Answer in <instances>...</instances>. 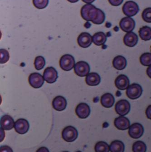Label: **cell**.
Instances as JSON below:
<instances>
[{
  "label": "cell",
  "instance_id": "cell-21",
  "mask_svg": "<svg viewBox=\"0 0 151 152\" xmlns=\"http://www.w3.org/2000/svg\"><path fill=\"white\" fill-rule=\"evenodd\" d=\"M85 82L86 84L89 86H97L100 83V77L96 72H91L86 76Z\"/></svg>",
  "mask_w": 151,
  "mask_h": 152
},
{
  "label": "cell",
  "instance_id": "cell-28",
  "mask_svg": "<svg viewBox=\"0 0 151 152\" xmlns=\"http://www.w3.org/2000/svg\"><path fill=\"white\" fill-rule=\"evenodd\" d=\"M140 61L144 66H151V53H149L142 54L140 58Z\"/></svg>",
  "mask_w": 151,
  "mask_h": 152
},
{
  "label": "cell",
  "instance_id": "cell-32",
  "mask_svg": "<svg viewBox=\"0 0 151 152\" xmlns=\"http://www.w3.org/2000/svg\"><path fill=\"white\" fill-rule=\"evenodd\" d=\"M142 19L145 22L147 23H151V8H146L142 12Z\"/></svg>",
  "mask_w": 151,
  "mask_h": 152
},
{
  "label": "cell",
  "instance_id": "cell-18",
  "mask_svg": "<svg viewBox=\"0 0 151 152\" xmlns=\"http://www.w3.org/2000/svg\"><path fill=\"white\" fill-rule=\"evenodd\" d=\"M138 36L134 32L127 33L123 37V42L126 46L130 48L134 47L138 42Z\"/></svg>",
  "mask_w": 151,
  "mask_h": 152
},
{
  "label": "cell",
  "instance_id": "cell-39",
  "mask_svg": "<svg viewBox=\"0 0 151 152\" xmlns=\"http://www.w3.org/2000/svg\"><path fill=\"white\" fill-rule=\"evenodd\" d=\"M69 2H71V3H74L76 2H78L79 0H67Z\"/></svg>",
  "mask_w": 151,
  "mask_h": 152
},
{
  "label": "cell",
  "instance_id": "cell-15",
  "mask_svg": "<svg viewBox=\"0 0 151 152\" xmlns=\"http://www.w3.org/2000/svg\"><path fill=\"white\" fill-rule=\"evenodd\" d=\"M130 81L126 75L121 74L117 77L115 80V85L118 89L125 90L129 86Z\"/></svg>",
  "mask_w": 151,
  "mask_h": 152
},
{
  "label": "cell",
  "instance_id": "cell-38",
  "mask_svg": "<svg viewBox=\"0 0 151 152\" xmlns=\"http://www.w3.org/2000/svg\"><path fill=\"white\" fill-rule=\"evenodd\" d=\"M82 1H83L85 2V3H87V4H91V3L94 2L95 0H82Z\"/></svg>",
  "mask_w": 151,
  "mask_h": 152
},
{
  "label": "cell",
  "instance_id": "cell-36",
  "mask_svg": "<svg viewBox=\"0 0 151 152\" xmlns=\"http://www.w3.org/2000/svg\"><path fill=\"white\" fill-rule=\"evenodd\" d=\"M36 152H49V151L47 148L42 147L39 148Z\"/></svg>",
  "mask_w": 151,
  "mask_h": 152
},
{
  "label": "cell",
  "instance_id": "cell-20",
  "mask_svg": "<svg viewBox=\"0 0 151 152\" xmlns=\"http://www.w3.org/2000/svg\"><path fill=\"white\" fill-rule=\"evenodd\" d=\"M100 102L103 107L106 108H110L114 104L115 99L112 94L106 93L102 96Z\"/></svg>",
  "mask_w": 151,
  "mask_h": 152
},
{
  "label": "cell",
  "instance_id": "cell-37",
  "mask_svg": "<svg viewBox=\"0 0 151 152\" xmlns=\"http://www.w3.org/2000/svg\"><path fill=\"white\" fill-rule=\"evenodd\" d=\"M147 74L148 76V77L151 79V66H149L147 68L146 71Z\"/></svg>",
  "mask_w": 151,
  "mask_h": 152
},
{
  "label": "cell",
  "instance_id": "cell-41",
  "mask_svg": "<svg viewBox=\"0 0 151 152\" xmlns=\"http://www.w3.org/2000/svg\"><path fill=\"white\" fill-rule=\"evenodd\" d=\"M68 152V151H64V152Z\"/></svg>",
  "mask_w": 151,
  "mask_h": 152
},
{
  "label": "cell",
  "instance_id": "cell-1",
  "mask_svg": "<svg viewBox=\"0 0 151 152\" xmlns=\"http://www.w3.org/2000/svg\"><path fill=\"white\" fill-rule=\"evenodd\" d=\"M81 16L86 21L97 25L103 23L105 19V13L92 4H86L82 7Z\"/></svg>",
  "mask_w": 151,
  "mask_h": 152
},
{
  "label": "cell",
  "instance_id": "cell-9",
  "mask_svg": "<svg viewBox=\"0 0 151 152\" xmlns=\"http://www.w3.org/2000/svg\"><path fill=\"white\" fill-rule=\"evenodd\" d=\"M144 133V128L141 124L134 123L129 128L128 134L132 138L138 139L141 137Z\"/></svg>",
  "mask_w": 151,
  "mask_h": 152
},
{
  "label": "cell",
  "instance_id": "cell-33",
  "mask_svg": "<svg viewBox=\"0 0 151 152\" xmlns=\"http://www.w3.org/2000/svg\"><path fill=\"white\" fill-rule=\"evenodd\" d=\"M123 1V0H109V2L111 5L115 7L121 5Z\"/></svg>",
  "mask_w": 151,
  "mask_h": 152
},
{
  "label": "cell",
  "instance_id": "cell-5",
  "mask_svg": "<svg viewBox=\"0 0 151 152\" xmlns=\"http://www.w3.org/2000/svg\"><path fill=\"white\" fill-rule=\"evenodd\" d=\"M123 13L128 17H133L136 15L139 11V6L133 1H127L123 7Z\"/></svg>",
  "mask_w": 151,
  "mask_h": 152
},
{
  "label": "cell",
  "instance_id": "cell-40",
  "mask_svg": "<svg viewBox=\"0 0 151 152\" xmlns=\"http://www.w3.org/2000/svg\"><path fill=\"white\" fill-rule=\"evenodd\" d=\"M81 152V151H77V152Z\"/></svg>",
  "mask_w": 151,
  "mask_h": 152
},
{
  "label": "cell",
  "instance_id": "cell-23",
  "mask_svg": "<svg viewBox=\"0 0 151 152\" xmlns=\"http://www.w3.org/2000/svg\"><path fill=\"white\" fill-rule=\"evenodd\" d=\"M93 43L96 46L104 45L107 40V36L103 32H98L93 35L92 37Z\"/></svg>",
  "mask_w": 151,
  "mask_h": 152
},
{
  "label": "cell",
  "instance_id": "cell-14",
  "mask_svg": "<svg viewBox=\"0 0 151 152\" xmlns=\"http://www.w3.org/2000/svg\"><path fill=\"white\" fill-rule=\"evenodd\" d=\"M92 37L88 32H82L77 38L78 45L83 48H88L92 44Z\"/></svg>",
  "mask_w": 151,
  "mask_h": 152
},
{
  "label": "cell",
  "instance_id": "cell-6",
  "mask_svg": "<svg viewBox=\"0 0 151 152\" xmlns=\"http://www.w3.org/2000/svg\"><path fill=\"white\" fill-rule=\"evenodd\" d=\"M130 104L128 101L122 99L118 102L115 106L116 112L121 116L127 115L130 112Z\"/></svg>",
  "mask_w": 151,
  "mask_h": 152
},
{
  "label": "cell",
  "instance_id": "cell-11",
  "mask_svg": "<svg viewBox=\"0 0 151 152\" xmlns=\"http://www.w3.org/2000/svg\"><path fill=\"white\" fill-rule=\"evenodd\" d=\"M44 80L48 83H55L58 77L57 71L54 67L50 66L46 68L43 73Z\"/></svg>",
  "mask_w": 151,
  "mask_h": 152
},
{
  "label": "cell",
  "instance_id": "cell-27",
  "mask_svg": "<svg viewBox=\"0 0 151 152\" xmlns=\"http://www.w3.org/2000/svg\"><path fill=\"white\" fill-rule=\"evenodd\" d=\"M132 150L133 152H146L147 146L143 142L138 141L133 144Z\"/></svg>",
  "mask_w": 151,
  "mask_h": 152
},
{
  "label": "cell",
  "instance_id": "cell-24",
  "mask_svg": "<svg viewBox=\"0 0 151 152\" xmlns=\"http://www.w3.org/2000/svg\"><path fill=\"white\" fill-rule=\"evenodd\" d=\"M110 148L111 152H124L125 145L121 141L114 140L111 143Z\"/></svg>",
  "mask_w": 151,
  "mask_h": 152
},
{
  "label": "cell",
  "instance_id": "cell-29",
  "mask_svg": "<svg viewBox=\"0 0 151 152\" xmlns=\"http://www.w3.org/2000/svg\"><path fill=\"white\" fill-rule=\"evenodd\" d=\"M35 68L37 70H40L44 68L46 65L45 58L42 56H39L35 59L34 62Z\"/></svg>",
  "mask_w": 151,
  "mask_h": 152
},
{
  "label": "cell",
  "instance_id": "cell-12",
  "mask_svg": "<svg viewBox=\"0 0 151 152\" xmlns=\"http://www.w3.org/2000/svg\"><path fill=\"white\" fill-rule=\"evenodd\" d=\"M30 124L26 119L20 118L18 119L15 123L14 128L18 134H24L29 129Z\"/></svg>",
  "mask_w": 151,
  "mask_h": 152
},
{
  "label": "cell",
  "instance_id": "cell-8",
  "mask_svg": "<svg viewBox=\"0 0 151 152\" xmlns=\"http://www.w3.org/2000/svg\"><path fill=\"white\" fill-rule=\"evenodd\" d=\"M121 29L125 32H132L135 27L134 20L130 17H125L122 18L119 23Z\"/></svg>",
  "mask_w": 151,
  "mask_h": 152
},
{
  "label": "cell",
  "instance_id": "cell-42",
  "mask_svg": "<svg viewBox=\"0 0 151 152\" xmlns=\"http://www.w3.org/2000/svg\"></svg>",
  "mask_w": 151,
  "mask_h": 152
},
{
  "label": "cell",
  "instance_id": "cell-2",
  "mask_svg": "<svg viewBox=\"0 0 151 152\" xmlns=\"http://www.w3.org/2000/svg\"><path fill=\"white\" fill-rule=\"evenodd\" d=\"M62 138L67 142L75 141L78 136V132L76 129L73 126H67L62 131Z\"/></svg>",
  "mask_w": 151,
  "mask_h": 152
},
{
  "label": "cell",
  "instance_id": "cell-34",
  "mask_svg": "<svg viewBox=\"0 0 151 152\" xmlns=\"http://www.w3.org/2000/svg\"><path fill=\"white\" fill-rule=\"evenodd\" d=\"M0 152H13L12 149L8 146L4 145L1 147Z\"/></svg>",
  "mask_w": 151,
  "mask_h": 152
},
{
  "label": "cell",
  "instance_id": "cell-31",
  "mask_svg": "<svg viewBox=\"0 0 151 152\" xmlns=\"http://www.w3.org/2000/svg\"><path fill=\"white\" fill-rule=\"evenodd\" d=\"M0 63L1 64H4L7 63L9 60L10 58L9 52L6 49H1L0 50Z\"/></svg>",
  "mask_w": 151,
  "mask_h": 152
},
{
  "label": "cell",
  "instance_id": "cell-30",
  "mask_svg": "<svg viewBox=\"0 0 151 152\" xmlns=\"http://www.w3.org/2000/svg\"><path fill=\"white\" fill-rule=\"evenodd\" d=\"M33 3L37 9H44L48 5L49 0H33Z\"/></svg>",
  "mask_w": 151,
  "mask_h": 152
},
{
  "label": "cell",
  "instance_id": "cell-4",
  "mask_svg": "<svg viewBox=\"0 0 151 152\" xmlns=\"http://www.w3.org/2000/svg\"><path fill=\"white\" fill-rule=\"evenodd\" d=\"M142 88L139 84L133 83L127 89L126 95L128 98L132 100L136 99L142 94Z\"/></svg>",
  "mask_w": 151,
  "mask_h": 152
},
{
  "label": "cell",
  "instance_id": "cell-16",
  "mask_svg": "<svg viewBox=\"0 0 151 152\" xmlns=\"http://www.w3.org/2000/svg\"><path fill=\"white\" fill-rule=\"evenodd\" d=\"M114 126L120 130H126L130 127L129 120L124 116H119L116 118L114 121Z\"/></svg>",
  "mask_w": 151,
  "mask_h": 152
},
{
  "label": "cell",
  "instance_id": "cell-17",
  "mask_svg": "<svg viewBox=\"0 0 151 152\" xmlns=\"http://www.w3.org/2000/svg\"><path fill=\"white\" fill-rule=\"evenodd\" d=\"M67 101L65 98L58 96L54 98L52 102V106L58 111H62L65 110L67 106Z\"/></svg>",
  "mask_w": 151,
  "mask_h": 152
},
{
  "label": "cell",
  "instance_id": "cell-26",
  "mask_svg": "<svg viewBox=\"0 0 151 152\" xmlns=\"http://www.w3.org/2000/svg\"><path fill=\"white\" fill-rule=\"evenodd\" d=\"M94 150L95 152H109L110 146L105 142L100 141L95 144Z\"/></svg>",
  "mask_w": 151,
  "mask_h": 152
},
{
  "label": "cell",
  "instance_id": "cell-13",
  "mask_svg": "<svg viewBox=\"0 0 151 152\" xmlns=\"http://www.w3.org/2000/svg\"><path fill=\"white\" fill-rule=\"evenodd\" d=\"M76 113L78 118L82 119H85L90 115V107L86 103L83 102L80 103L76 107Z\"/></svg>",
  "mask_w": 151,
  "mask_h": 152
},
{
  "label": "cell",
  "instance_id": "cell-7",
  "mask_svg": "<svg viewBox=\"0 0 151 152\" xmlns=\"http://www.w3.org/2000/svg\"><path fill=\"white\" fill-rule=\"evenodd\" d=\"M74 71L78 76L83 77L89 74L90 66L89 64L85 61H78L75 65Z\"/></svg>",
  "mask_w": 151,
  "mask_h": 152
},
{
  "label": "cell",
  "instance_id": "cell-3",
  "mask_svg": "<svg viewBox=\"0 0 151 152\" xmlns=\"http://www.w3.org/2000/svg\"><path fill=\"white\" fill-rule=\"evenodd\" d=\"M75 60L70 54L63 55L60 60V66L61 69L65 71H69L73 69L75 65Z\"/></svg>",
  "mask_w": 151,
  "mask_h": 152
},
{
  "label": "cell",
  "instance_id": "cell-19",
  "mask_svg": "<svg viewBox=\"0 0 151 152\" xmlns=\"http://www.w3.org/2000/svg\"><path fill=\"white\" fill-rule=\"evenodd\" d=\"M15 125L13 118L10 115H5L1 119V126L5 130H10Z\"/></svg>",
  "mask_w": 151,
  "mask_h": 152
},
{
  "label": "cell",
  "instance_id": "cell-22",
  "mask_svg": "<svg viewBox=\"0 0 151 152\" xmlns=\"http://www.w3.org/2000/svg\"><path fill=\"white\" fill-rule=\"evenodd\" d=\"M127 64L126 59L122 56H118L114 58L113 61V65L114 68L118 70L125 69Z\"/></svg>",
  "mask_w": 151,
  "mask_h": 152
},
{
  "label": "cell",
  "instance_id": "cell-25",
  "mask_svg": "<svg viewBox=\"0 0 151 152\" xmlns=\"http://www.w3.org/2000/svg\"><path fill=\"white\" fill-rule=\"evenodd\" d=\"M140 37L144 41H149L151 39V28L149 26H144L139 31Z\"/></svg>",
  "mask_w": 151,
  "mask_h": 152
},
{
  "label": "cell",
  "instance_id": "cell-35",
  "mask_svg": "<svg viewBox=\"0 0 151 152\" xmlns=\"http://www.w3.org/2000/svg\"><path fill=\"white\" fill-rule=\"evenodd\" d=\"M145 113L147 118L151 120V105L147 107Z\"/></svg>",
  "mask_w": 151,
  "mask_h": 152
},
{
  "label": "cell",
  "instance_id": "cell-10",
  "mask_svg": "<svg viewBox=\"0 0 151 152\" xmlns=\"http://www.w3.org/2000/svg\"><path fill=\"white\" fill-rule=\"evenodd\" d=\"M28 80L30 85L35 88H41L44 84L45 80L42 75L37 72L31 73L29 77Z\"/></svg>",
  "mask_w": 151,
  "mask_h": 152
}]
</instances>
